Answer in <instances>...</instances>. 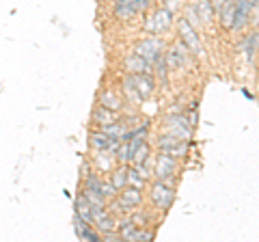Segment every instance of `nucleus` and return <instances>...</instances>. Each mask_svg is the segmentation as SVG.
<instances>
[{"mask_svg": "<svg viewBox=\"0 0 259 242\" xmlns=\"http://www.w3.org/2000/svg\"><path fill=\"white\" fill-rule=\"evenodd\" d=\"M162 50H164V44H162L158 37H149V39H145V42H141L139 46H136V54L143 56V59L149 61V63L156 61L162 54Z\"/></svg>", "mask_w": 259, "mask_h": 242, "instance_id": "obj_5", "label": "nucleus"}, {"mask_svg": "<svg viewBox=\"0 0 259 242\" xmlns=\"http://www.w3.org/2000/svg\"><path fill=\"white\" fill-rule=\"evenodd\" d=\"M100 106L104 108H110V110H119L121 108V100H119V95L117 93H112V91H104L100 95Z\"/></svg>", "mask_w": 259, "mask_h": 242, "instance_id": "obj_23", "label": "nucleus"}, {"mask_svg": "<svg viewBox=\"0 0 259 242\" xmlns=\"http://www.w3.org/2000/svg\"><path fill=\"white\" fill-rule=\"evenodd\" d=\"M175 169H177V163H175V156H168L164 154V151H160V156L156 158V175H158V180L162 182H166V180H171L173 173H175Z\"/></svg>", "mask_w": 259, "mask_h": 242, "instance_id": "obj_6", "label": "nucleus"}, {"mask_svg": "<svg viewBox=\"0 0 259 242\" xmlns=\"http://www.w3.org/2000/svg\"><path fill=\"white\" fill-rule=\"evenodd\" d=\"M112 186H115V190H123L127 186V169L125 167H121L117 169L115 173H112Z\"/></svg>", "mask_w": 259, "mask_h": 242, "instance_id": "obj_26", "label": "nucleus"}, {"mask_svg": "<svg viewBox=\"0 0 259 242\" xmlns=\"http://www.w3.org/2000/svg\"><path fill=\"white\" fill-rule=\"evenodd\" d=\"M151 201H153V206L156 208L166 210L175 201V190L168 186L166 182L160 180L158 184H153V188H151Z\"/></svg>", "mask_w": 259, "mask_h": 242, "instance_id": "obj_3", "label": "nucleus"}, {"mask_svg": "<svg viewBox=\"0 0 259 242\" xmlns=\"http://www.w3.org/2000/svg\"><path fill=\"white\" fill-rule=\"evenodd\" d=\"M132 83L136 87V91H139L141 100L149 98V95L153 93V89H156V80H153V76H149V71H147V74H136V76H132Z\"/></svg>", "mask_w": 259, "mask_h": 242, "instance_id": "obj_13", "label": "nucleus"}, {"mask_svg": "<svg viewBox=\"0 0 259 242\" xmlns=\"http://www.w3.org/2000/svg\"><path fill=\"white\" fill-rule=\"evenodd\" d=\"M76 233H78V238H82V240H93V242H97L100 240V233H95L93 231V225L89 223V221H84L82 216H78L76 214Z\"/></svg>", "mask_w": 259, "mask_h": 242, "instance_id": "obj_15", "label": "nucleus"}, {"mask_svg": "<svg viewBox=\"0 0 259 242\" xmlns=\"http://www.w3.org/2000/svg\"><path fill=\"white\" fill-rule=\"evenodd\" d=\"M164 130H166L168 134H175V136H180V139L188 141V139H190V132H192V126H190L182 115H180V117H166Z\"/></svg>", "mask_w": 259, "mask_h": 242, "instance_id": "obj_7", "label": "nucleus"}, {"mask_svg": "<svg viewBox=\"0 0 259 242\" xmlns=\"http://www.w3.org/2000/svg\"><path fill=\"white\" fill-rule=\"evenodd\" d=\"M257 48H259V33H250L248 39H246V46H244L248 61H253V56H255V52H257Z\"/></svg>", "mask_w": 259, "mask_h": 242, "instance_id": "obj_28", "label": "nucleus"}, {"mask_svg": "<svg viewBox=\"0 0 259 242\" xmlns=\"http://www.w3.org/2000/svg\"><path fill=\"white\" fill-rule=\"evenodd\" d=\"M136 233H139V225H136L132 219L119 223V236H121V240H136Z\"/></svg>", "mask_w": 259, "mask_h": 242, "instance_id": "obj_21", "label": "nucleus"}, {"mask_svg": "<svg viewBox=\"0 0 259 242\" xmlns=\"http://www.w3.org/2000/svg\"><path fill=\"white\" fill-rule=\"evenodd\" d=\"M125 69H127L132 76H136V74H147V71L151 69V63L145 61L143 56L134 54V56H130V59L125 61Z\"/></svg>", "mask_w": 259, "mask_h": 242, "instance_id": "obj_16", "label": "nucleus"}, {"mask_svg": "<svg viewBox=\"0 0 259 242\" xmlns=\"http://www.w3.org/2000/svg\"><path fill=\"white\" fill-rule=\"evenodd\" d=\"M158 145H160V149L164 151V154H168V156H182L186 151L184 139H180V136H175V134H168V132L160 136Z\"/></svg>", "mask_w": 259, "mask_h": 242, "instance_id": "obj_8", "label": "nucleus"}, {"mask_svg": "<svg viewBox=\"0 0 259 242\" xmlns=\"http://www.w3.org/2000/svg\"><path fill=\"white\" fill-rule=\"evenodd\" d=\"M93 225L97 229H100L102 233H110L112 229L117 227V223H115V216H112L106 206H102V208H93Z\"/></svg>", "mask_w": 259, "mask_h": 242, "instance_id": "obj_10", "label": "nucleus"}, {"mask_svg": "<svg viewBox=\"0 0 259 242\" xmlns=\"http://www.w3.org/2000/svg\"><path fill=\"white\" fill-rule=\"evenodd\" d=\"M177 28H180L182 44H184L186 48H188V50H190L192 54H201V52H203V46H201L199 35H197V28H194L188 20L182 18L180 22H177Z\"/></svg>", "mask_w": 259, "mask_h": 242, "instance_id": "obj_1", "label": "nucleus"}, {"mask_svg": "<svg viewBox=\"0 0 259 242\" xmlns=\"http://www.w3.org/2000/svg\"><path fill=\"white\" fill-rule=\"evenodd\" d=\"M153 67H156V74L160 80H164V85H166V74H168V65H166V56L164 54H160L156 61L151 63Z\"/></svg>", "mask_w": 259, "mask_h": 242, "instance_id": "obj_27", "label": "nucleus"}, {"mask_svg": "<svg viewBox=\"0 0 259 242\" xmlns=\"http://www.w3.org/2000/svg\"><path fill=\"white\" fill-rule=\"evenodd\" d=\"M255 0H236V20H233V30L244 28L250 20V11H253Z\"/></svg>", "mask_w": 259, "mask_h": 242, "instance_id": "obj_11", "label": "nucleus"}, {"mask_svg": "<svg viewBox=\"0 0 259 242\" xmlns=\"http://www.w3.org/2000/svg\"><path fill=\"white\" fill-rule=\"evenodd\" d=\"M168 26H171V13H168L166 9H164V11H158L156 15H151L149 24H145V28H147L149 33H153V35L164 33Z\"/></svg>", "mask_w": 259, "mask_h": 242, "instance_id": "obj_12", "label": "nucleus"}, {"mask_svg": "<svg viewBox=\"0 0 259 242\" xmlns=\"http://www.w3.org/2000/svg\"><path fill=\"white\" fill-rule=\"evenodd\" d=\"M143 204V192L141 188H134V186H125L121 190V197H119V210L121 212H130L132 208L141 206Z\"/></svg>", "mask_w": 259, "mask_h": 242, "instance_id": "obj_9", "label": "nucleus"}, {"mask_svg": "<svg viewBox=\"0 0 259 242\" xmlns=\"http://www.w3.org/2000/svg\"><path fill=\"white\" fill-rule=\"evenodd\" d=\"M145 180H147V173L143 171V167H134V169H127V186H134V188H143V186H145Z\"/></svg>", "mask_w": 259, "mask_h": 242, "instance_id": "obj_20", "label": "nucleus"}, {"mask_svg": "<svg viewBox=\"0 0 259 242\" xmlns=\"http://www.w3.org/2000/svg\"><path fill=\"white\" fill-rule=\"evenodd\" d=\"M233 20H236V0H227L221 7V24L225 30H233Z\"/></svg>", "mask_w": 259, "mask_h": 242, "instance_id": "obj_17", "label": "nucleus"}, {"mask_svg": "<svg viewBox=\"0 0 259 242\" xmlns=\"http://www.w3.org/2000/svg\"><path fill=\"white\" fill-rule=\"evenodd\" d=\"M76 214L82 216L84 221H89L93 225V206H91V201H89L84 195H80L78 201H76Z\"/></svg>", "mask_w": 259, "mask_h": 242, "instance_id": "obj_19", "label": "nucleus"}, {"mask_svg": "<svg viewBox=\"0 0 259 242\" xmlns=\"http://www.w3.org/2000/svg\"><path fill=\"white\" fill-rule=\"evenodd\" d=\"M102 132H106L108 136H112V139H123L125 136V132H127V128L121 124V121L117 119V121H112V124H106V126H102Z\"/></svg>", "mask_w": 259, "mask_h": 242, "instance_id": "obj_22", "label": "nucleus"}, {"mask_svg": "<svg viewBox=\"0 0 259 242\" xmlns=\"http://www.w3.org/2000/svg\"><path fill=\"white\" fill-rule=\"evenodd\" d=\"M184 44H177L168 50L164 56H166V65L168 69H182L186 65V50H184Z\"/></svg>", "mask_w": 259, "mask_h": 242, "instance_id": "obj_14", "label": "nucleus"}, {"mask_svg": "<svg viewBox=\"0 0 259 242\" xmlns=\"http://www.w3.org/2000/svg\"><path fill=\"white\" fill-rule=\"evenodd\" d=\"M194 9H197V13L201 15V20H203L205 24H209L214 20V5H212V0H194Z\"/></svg>", "mask_w": 259, "mask_h": 242, "instance_id": "obj_18", "label": "nucleus"}, {"mask_svg": "<svg viewBox=\"0 0 259 242\" xmlns=\"http://www.w3.org/2000/svg\"><path fill=\"white\" fill-rule=\"evenodd\" d=\"M91 147L100 154H108V156H115L117 154V147H119V139H112L106 132H93L91 134Z\"/></svg>", "mask_w": 259, "mask_h": 242, "instance_id": "obj_4", "label": "nucleus"}, {"mask_svg": "<svg viewBox=\"0 0 259 242\" xmlns=\"http://www.w3.org/2000/svg\"><path fill=\"white\" fill-rule=\"evenodd\" d=\"M93 117L97 124H102V126H106V124H112V121H117V112L115 110H110V108H104L100 106L95 112H93Z\"/></svg>", "mask_w": 259, "mask_h": 242, "instance_id": "obj_24", "label": "nucleus"}, {"mask_svg": "<svg viewBox=\"0 0 259 242\" xmlns=\"http://www.w3.org/2000/svg\"><path fill=\"white\" fill-rule=\"evenodd\" d=\"M149 7V0H117L115 3V15L119 20H130L139 15Z\"/></svg>", "mask_w": 259, "mask_h": 242, "instance_id": "obj_2", "label": "nucleus"}, {"mask_svg": "<svg viewBox=\"0 0 259 242\" xmlns=\"http://www.w3.org/2000/svg\"><path fill=\"white\" fill-rule=\"evenodd\" d=\"M250 13H253V24H257V26H259V0H255L253 11H250Z\"/></svg>", "mask_w": 259, "mask_h": 242, "instance_id": "obj_29", "label": "nucleus"}, {"mask_svg": "<svg viewBox=\"0 0 259 242\" xmlns=\"http://www.w3.org/2000/svg\"><path fill=\"white\" fill-rule=\"evenodd\" d=\"M147 158H149V145H147V143H141L139 147H136L134 156H132V163H134L136 167H145Z\"/></svg>", "mask_w": 259, "mask_h": 242, "instance_id": "obj_25", "label": "nucleus"}]
</instances>
